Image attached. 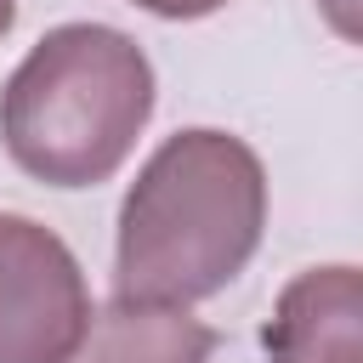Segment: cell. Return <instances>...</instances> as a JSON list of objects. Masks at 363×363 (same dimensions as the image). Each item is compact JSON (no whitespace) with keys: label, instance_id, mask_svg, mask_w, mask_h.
<instances>
[{"label":"cell","instance_id":"cell-4","mask_svg":"<svg viewBox=\"0 0 363 363\" xmlns=\"http://www.w3.org/2000/svg\"><path fill=\"white\" fill-rule=\"evenodd\" d=\"M363 278L352 261L306 267L284 284L261 346L267 363H363Z\"/></svg>","mask_w":363,"mask_h":363},{"label":"cell","instance_id":"cell-6","mask_svg":"<svg viewBox=\"0 0 363 363\" xmlns=\"http://www.w3.org/2000/svg\"><path fill=\"white\" fill-rule=\"evenodd\" d=\"M130 6H142V11H153V17H170V23H193V17L221 11L227 0H130Z\"/></svg>","mask_w":363,"mask_h":363},{"label":"cell","instance_id":"cell-7","mask_svg":"<svg viewBox=\"0 0 363 363\" xmlns=\"http://www.w3.org/2000/svg\"><path fill=\"white\" fill-rule=\"evenodd\" d=\"M11 23H17V0H0V40L11 34Z\"/></svg>","mask_w":363,"mask_h":363},{"label":"cell","instance_id":"cell-5","mask_svg":"<svg viewBox=\"0 0 363 363\" xmlns=\"http://www.w3.org/2000/svg\"><path fill=\"white\" fill-rule=\"evenodd\" d=\"M210 352H216V329L187 306L113 295L102 312H91L85 335L62 363H210Z\"/></svg>","mask_w":363,"mask_h":363},{"label":"cell","instance_id":"cell-3","mask_svg":"<svg viewBox=\"0 0 363 363\" xmlns=\"http://www.w3.org/2000/svg\"><path fill=\"white\" fill-rule=\"evenodd\" d=\"M91 323V289L74 250L0 210V363H62Z\"/></svg>","mask_w":363,"mask_h":363},{"label":"cell","instance_id":"cell-2","mask_svg":"<svg viewBox=\"0 0 363 363\" xmlns=\"http://www.w3.org/2000/svg\"><path fill=\"white\" fill-rule=\"evenodd\" d=\"M147 113V51L108 23H62L6 79L0 142L45 187H96L130 159Z\"/></svg>","mask_w":363,"mask_h":363},{"label":"cell","instance_id":"cell-1","mask_svg":"<svg viewBox=\"0 0 363 363\" xmlns=\"http://www.w3.org/2000/svg\"><path fill=\"white\" fill-rule=\"evenodd\" d=\"M267 227V170L233 130H176L119 204L113 284L125 301L193 306L227 289Z\"/></svg>","mask_w":363,"mask_h":363}]
</instances>
